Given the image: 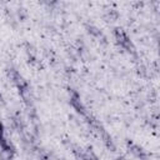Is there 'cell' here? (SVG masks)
<instances>
[{
    "mask_svg": "<svg viewBox=\"0 0 160 160\" xmlns=\"http://www.w3.org/2000/svg\"><path fill=\"white\" fill-rule=\"evenodd\" d=\"M114 38H115V41H116V44L119 46H121L122 49H125L128 52L136 55L135 46L132 45L130 38L128 36V34L125 32V30L122 28H115L114 29Z\"/></svg>",
    "mask_w": 160,
    "mask_h": 160,
    "instance_id": "obj_1",
    "label": "cell"
},
{
    "mask_svg": "<svg viewBox=\"0 0 160 160\" xmlns=\"http://www.w3.org/2000/svg\"><path fill=\"white\" fill-rule=\"evenodd\" d=\"M88 29H89L88 31H89V32H91L92 35H95V36H98V38H102V39H105V38H104V35L101 34V31H100L99 29H96L95 26H91V25H90V26H88Z\"/></svg>",
    "mask_w": 160,
    "mask_h": 160,
    "instance_id": "obj_5",
    "label": "cell"
},
{
    "mask_svg": "<svg viewBox=\"0 0 160 160\" xmlns=\"http://www.w3.org/2000/svg\"><path fill=\"white\" fill-rule=\"evenodd\" d=\"M4 132H5V129H4V124L0 121V140L4 139Z\"/></svg>",
    "mask_w": 160,
    "mask_h": 160,
    "instance_id": "obj_6",
    "label": "cell"
},
{
    "mask_svg": "<svg viewBox=\"0 0 160 160\" xmlns=\"http://www.w3.org/2000/svg\"><path fill=\"white\" fill-rule=\"evenodd\" d=\"M128 148H129V151H130L132 155H135L136 158H139L140 160H148V155H146V152H145L144 149L140 148L139 145L132 144V142H128Z\"/></svg>",
    "mask_w": 160,
    "mask_h": 160,
    "instance_id": "obj_3",
    "label": "cell"
},
{
    "mask_svg": "<svg viewBox=\"0 0 160 160\" xmlns=\"http://www.w3.org/2000/svg\"><path fill=\"white\" fill-rule=\"evenodd\" d=\"M75 154L78 156L79 160H98L96 155L91 151V150H75Z\"/></svg>",
    "mask_w": 160,
    "mask_h": 160,
    "instance_id": "obj_4",
    "label": "cell"
},
{
    "mask_svg": "<svg viewBox=\"0 0 160 160\" xmlns=\"http://www.w3.org/2000/svg\"><path fill=\"white\" fill-rule=\"evenodd\" d=\"M70 92H71V95H70V105L75 109L76 112H79L82 116H86L88 111H86V108L84 106V104H82V101L80 99V95L75 90H72V89L70 90Z\"/></svg>",
    "mask_w": 160,
    "mask_h": 160,
    "instance_id": "obj_2",
    "label": "cell"
}]
</instances>
